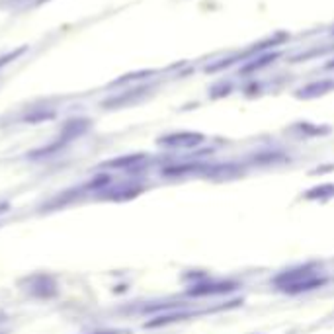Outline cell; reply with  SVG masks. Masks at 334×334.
I'll use <instances>...</instances> for the list:
<instances>
[{"instance_id": "obj_1", "label": "cell", "mask_w": 334, "mask_h": 334, "mask_svg": "<svg viewBox=\"0 0 334 334\" xmlns=\"http://www.w3.org/2000/svg\"><path fill=\"white\" fill-rule=\"evenodd\" d=\"M24 51H26V47H22V49H16V51H10L8 55L0 57V68H2V67H6V65H8V63H12V61H16V59L22 55Z\"/></svg>"}]
</instances>
